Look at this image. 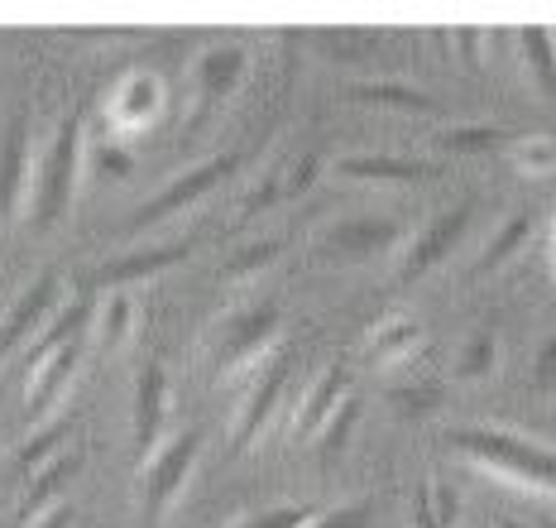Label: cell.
Here are the masks:
<instances>
[{
    "label": "cell",
    "mask_w": 556,
    "mask_h": 528,
    "mask_svg": "<svg viewBox=\"0 0 556 528\" xmlns=\"http://www.w3.org/2000/svg\"><path fill=\"white\" fill-rule=\"evenodd\" d=\"M29 116H15L5 130V144H0V226L20 222L25 216V198H29Z\"/></svg>",
    "instance_id": "5bb4252c"
},
{
    "label": "cell",
    "mask_w": 556,
    "mask_h": 528,
    "mask_svg": "<svg viewBox=\"0 0 556 528\" xmlns=\"http://www.w3.org/2000/svg\"><path fill=\"white\" fill-rule=\"evenodd\" d=\"M351 399V375L341 370V365H327V370L312 380L303 394H298L293 404V418H288V438L293 442H312L321 438V428L331 423V413Z\"/></svg>",
    "instance_id": "4fadbf2b"
},
{
    "label": "cell",
    "mask_w": 556,
    "mask_h": 528,
    "mask_svg": "<svg viewBox=\"0 0 556 528\" xmlns=\"http://www.w3.org/2000/svg\"><path fill=\"white\" fill-rule=\"evenodd\" d=\"M240 168V154H212V159H202L197 168H188V174H178L168 183V188H159L154 198H149L144 206L135 212V222H130V231H149V226H159V222H168V216H178V212H192L197 202H206L216 188L230 178Z\"/></svg>",
    "instance_id": "ba28073f"
},
{
    "label": "cell",
    "mask_w": 556,
    "mask_h": 528,
    "mask_svg": "<svg viewBox=\"0 0 556 528\" xmlns=\"http://www.w3.org/2000/svg\"><path fill=\"white\" fill-rule=\"evenodd\" d=\"M494 528H528V524H518V519H500V524H494Z\"/></svg>",
    "instance_id": "f35d334b"
},
{
    "label": "cell",
    "mask_w": 556,
    "mask_h": 528,
    "mask_svg": "<svg viewBox=\"0 0 556 528\" xmlns=\"http://www.w3.org/2000/svg\"><path fill=\"white\" fill-rule=\"evenodd\" d=\"M427 331L417 323L413 313H389L379 317L375 327H369L365 337V361L375 365V370H399V365H408L417 351H422Z\"/></svg>",
    "instance_id": "e0dca14e"
},
{
    "label": "cell",
    "mask_w": 556,
    "mask_h": 528,
    "mask_svg": "<svg viewBox=\"0 0 556 528\" xmlns=\"http://www.w3.org/2000/svg\"><path fill=\"white\" fill-rule=\"evenodd\" d=\"M288 380H293V355L283 347L254 375H245V394H240L236 413H230V447H236V452H250V447L264 438V428H269L274 413L283 408V399H288Z\"/></svg>",
    "instance_id": "5b68a950"
},
{
    "label": "cell",
    "mask_w": 556,
    "mask_h": 528,
    "mask_svg": "<svg viewBox=\"0 0 556 528\" xmlns=\"http://www.w3.org/2000/svg\"><path fill=\"white\" fill-rule=\"evenodd\" d=\"M446 442L456 456H466L470 466L508 480L514 490L556 500V452L552 447L518 438V432H508V428H456Z\"/></svg>",
    "instance_id": "3957f363"
},
{
    "label": "cell",
    "mask_w": 556,
    "mask_h": 528,
    "mask_svg": "<svg viewBox=\"0 0 556 528\" xmlns=\"http://www.w3.org/2000/svg\"><path fill=\"white\" fill-rule=\"evenodd\" d=\"M408 528H442L432 514V495H427V480L413 490V504H408Z\"/></svg>",
    "instance_id": "e575fe53"
},
{
    "label": "cell",
    "mask_w": 556,
    "mask_h": 528,
    "mask_svg": "<svg viewBox=\"0 0 556 528\" xmlns=\"http://www.w3.org/2000/svg\"><path fill=\"white\" fill-rule=\"evenodd\" d=\"M202 462V428L168 432L154 452L135 470V504L144 514V524H164L173 510L182 504L192 486V470Z\"/></svg>",
    "instance_id": "277c9868"
},
{
    "label": "cell",
    "mask_w": 556,
    "mask_h": 528,
    "mask_svg": "<svg viewBox=\"0 0 556 528\" xmlns=\"http://www.w3.org/2000/svg\"><path fill=\"white\" fill-rule=\"evenodd\" d=\"M500 370V337L490 327H480L466 347L456 351V380L460 385H475V380H490Z\"/></svg>",
    "instance_id": "d4e9b609"
},
{
    "label": "cell",
    "mask_w": 556,
    "mask_h": 528,
    "mask_svg": "<svg viewBox=\"0 0 556 528\" xmlns=\"http://www.w3.org/2000/svg\"><path fill=\"white\" fill-rule=\"evenodd\" d=\"M87 178V135L77 116H63L53 125L43 154L29 168V198H25V222L29 231H53L77 202V188Z\"/></svg>",
    "instance_id": "6da1fadb"
},
{
    "label": "cell",
    "mask_w": 556,
    "mask_h": 528,
    "mask_svg": "<svg viewBox=\"0 0 556 528\" xmlns=\"http://www.w3.org/2000/svg\"><path fill=\"white\" fill-rule=\"evenodd\" d=\"M399 240H403V226L389 222V216H345V222L321 231V250H331L341 260H369V255L399 250Z\"/></svg>",
    "instance_id": "9a60e30c"
},
{
    "label": "cell",
    "mask_w": 556,
    "mask_h": 528,
    "mask_svg": "<svg viewBox=\"0 0 556 528\" xmlns=\"http://www.w3.org/2000/svg\"><path fill=\"white\" fill-rule=\"evenodd\" d=\"M475 222V202H460V206H446L442 216H432V222L417 231L408 246H403V260H399V284H413L422 279V274H432L442 260H451V250L460 246V236L470 231Z\"/></svg>",
    "instance_id": "7c38bea8"
},
{
    "label": "cell",
    "mask_w": 556,
    "mask_h": 528,
    "mask_svg": "<svg viewBox=\"0 0 556 528\" xmlns=\"http://www.w3.org/2000/svg\"><path fill=\"white\" fill-rule=\"evenodd\" d=\"M168 418H173L168 370H164V361H144L135 375V399H130V442H135L139 462L168 438Z\"/></svg>",
    "instance_id": "8fae6325"
},
{
    "label": "cell",
    "mask_w": 556,
    "mask_h": 528,
    "mask_svg": "<svg viewBox=\"0 0 556 528\" xmlns=\"http://www.w3.org/2000/svg\"><path fill=\"white\" fill-rule=\"evenodd\" d=\"M274 202H283V168H274V174H264V183H254L245 202H240V216H264Z\"/></svg>",
    "instance_id": "4dcf8cb0"
},
{
    "label": "cell",
    "mask_w": 556,
    "mask_h": 528,
    "mask_svg": "<svg viewBox=\"0 0 556 528\" xmlns=\"http://www.w3.org/2000/svg\"><path fill=\"white\" fill-rule=\"evenodd\" d=\"M139 327V303L135 293H101L97 307H91V327H87V347H97L101 355H115L121 347H130Z\"/></svg>",
    "instance_id": "d6986e66"
},
{
    "label": "cell",
    "mask_w": 556,
    "mask_h": 528,
    "mask_svg": "<svg viewBox=\"0 0 556 528\" xmlns=\"http://www.w3.org/2000/svg\"><path fill=\"white\" fill-rule=\"evenodd\" d=\"M547 250H552V264H556V212H552V226H547Z\"/></svg>",
    "instance_id": "74e56055"
},
{
    "label": "cell",
    "mask_w": 556,
    "mask_h": 528,
    "mask_svg": "<svg viewBox=\"0 0 556 528\" xmlns=\"http://www.w3.org/2000/svg\"><path fill=\"white\" fill-rule=\"evenodd\" d=\"M538 385L547 389V385H556V341L547 351H542V361H538Z\"/></svg>",
    "instance_id": "d590c367"
},
{
    "label": "cell",
    "mask_w": 556,
    "mask_h": 528,
    "mask_svg": "<svg viewBox=\"0 0 556 528\" xmlns=\"http://www.w3.org/2000/svg\"><path fill=\"white\" fill-rule=\"evenodd\" d=\"M351 101L361 106H384V111H403V116H442V101L427 97L408 83H355Z\"/></svg>",
    "instance_id": "44dd1931"
},
{
    "label": "cell",
    "mask_w": 556,
    "mask_h": 528,
    "mask_svg": "<svg viewBox=\"0 0 556 528\" xmlns=\"http://www.w3.org/2000/svg\"><path fill=\"white\" fill-rule=\"evenodd\" d=\"M164 111H168V87H164V77L149 73V67L125 73L121 83L106 91V101H101V121H106L111 140L149 135L159 121H164Z\"/></svg>",
    "instance_id": "8992f818"
},
{
    "label": "cell",
    "mask_w": 556,
    "mask_h": 528,
    "mask_svg": "<svg viewBox=\"0 0 556 528\" xmlns=\"http://www.w3.org/2000/svg\"><path fill=\"white\" fill-rule=\"evenodd\" d=\"M274 260H278V240H250V246H240L226 264H216V279L222 284H254Z\"/></svg>",
    "instance_id": "4316f807"
},
{
    "label": "cell",
    "mask_w": 556,
    "mask_h": 528,
    "mask_svg": "<svg viewBox=\"0 0 556 528\" xmlns=\"http://www.w3.org/2000/svg\"><path fill=\"white\" fill-rule=\"evenodd\" d=\"M245 73H250V53H245V43L240 39L206 43V49L197 53V63H192V111H188V121L192 125L212 121L216 111H222L226 101L240 91Z\"/></svg>",
    "instance_id": "52a82bcc"
},
{
    "label": "cell",
    "mask_w": 556,
    "mask_h": 528,
    "mask_svg": "<svg viewBox=\"0 0 556 528\" xmlns=\"http://www.w3.org/2000/svg\"><path fill=\"white\" fill-rule=\"evenodd\" d=\"M73 423H77L73 413H58V418H49L43 428H34V438L20 447L15 462H10V466H15V476H20V480H29L39 466H49L53 456H63V442L73 438Z\"/></svg>",
    "instance_id": "7402d4cb"
},
{
    "label": "cell",
    "mask_w": 556,
    "mask_h": 528,
    "mask_svg": "<svg viewBox=\"0 0 556 528\" xmlns=\"http://www.w3.org/2000/svg\"><path fill=\"white\" fill-rule=\"evenodd\" d=\"M336 174L351 183H427L442 168L427 159H403V154H345L336 159Z\"/></svg>",
    "instance_id": "ffe728a7"
},
{
    "label": "cell",
    "mask_w": 556,
    "mask_h": 528,
    "mask_svg": "<svg viewBox=\"0 0 556 528\" xmlns=\"http://www.w3.org/2000/svg\"><path fill=\"white\" fill-rule=\"evenodd\" d=\"M87 174L125 183L135 174V149L125 140H111V135H106V140H97V144H87Z\"/></svg>",
    "instance_id": "f1b7e54d"
},
{
    "label": "cell",
    "mask_w": 556,
    "mask_h": 528,
    "mask_svg": "<svg viewBox=\"0 0 556 528\" xmlns=\"http://www.w3.org/2000/svg\"><path fill=\"white\" fill-rule=\"evenodd\" d=\"M278 347H283V307L278 298H254V303H240L216 317L202 341V355L216 370V380H245Z\"/></svg>",
    "instance_id": "7a4b0ae2"
},
{
    "label": "cell",
    "mask_w": 556,
    "mask_h": 528,
    "mask_svg": "<svg viewBox=\"0 0 556 528\" xmlns=\"http://www.w3.org/2000/svg\"><path fill=\"white\" fill-rule=\"evenodd\" d=\"M528 236H532V216H528V212L508 216V222H504V231L494 236V246L484 250V260H480V264H475V269H470V279H480V274H494V269H504V264H508V260L518 255V250L528 246Z\"/></svg>",
    "instance_id": "83f0119b"
},
{
    "label": "cell",
    "mask_w": 556,
    "mask_h": 528,
    "mask_svg": "<svg viewBox=\"0 0 556 528\" xmlns=\"http://www.w3.org/2000/svg\"><path fill=\"white\" fill-rule=\"evenodd\" d=\"M317 168H321L317 154H303L293 168H283V198H303L312 183H317Z\"/></svg>",
    "instance_id": "d6a6232c"
},
{
    "label": "cell",
    "mask_w": 556,
    "mask_h": 528,
    "mask_svg": "<svg viewBox=\"0 0 556 528\" xmlns=\"http://www.w3.org/2000/svg\"><path fill=\"white\" fill-rule=\"evenodd\" d=\"M460 528H470V524H460Z\"/></svg>",
    "instance_id": "ab89813d"
},
{
    "label": "cell",
    "mask_w": 556,
    "mask_h": 528,
    "mask_svg": "<svg viewBox=\"0 0 556 528\" xmlns=\"http://www.w3.org/2000/svg\"><path fill=\"white\" fill-rule=\"evenodd\" d=\"M504 154L523 178H552L556 174V135H518Z\"/></svg>",
    "instance_id": "484cf974"
},
{
    "label": "cell",
    "mask_w": 556,
    "mask_h": 528,
    "mask_svg": "<svg viewBox=\"0 0 556 528\" xmlns=\"http://www.w3.org/2000/svg\"><path fill=\"white\" fill-rule=\"evenodd\" d=\"M355 413H361V404H355V399H345V404L331 413L327 428H321V438H327L331 447H341V442H345V432H351V423H355Z\"/></svg>",
    "instance_id": "836d02e7"
},
{
    "label": "cell",
    "mask_w": 556,
    "mask_h": 528,
    "mask_svg": "<svg viewBox=\"0 0 556 528\" xmlns=\"http://www.w3.org/2000/svg\"><path fill=\"white\" fill-rule=\"evenodd\" d=\"M312 519H317L312 504H274V510L245 514V519H236L230 528H307Z\"/></svg>",
    "instance_id": "f546056e"
},
{
    "label": "cell",
    "mask_w": 556,
    "mask_h": 528,
    "mask_svg": "<svg viewBox=\"0 0 556 528\" xmlns=\"http://www.w3.org/2000/svg\"><path fill=\"white\" fill-rule=\"evenodd\" d=\"M58 307H63V279H58V269H43L39 279H29L25 289L15 293V303L0 317V361L25 355V347L49 327V317Z\"/></svg>",
    "instance_id": "30bf717a"
},
{
    "label": "cell",
    "mask_w": 556,
    "mask_h": 528,
    "mask_svg": "<svg viewBox=\"0 0 556 528\" xmlns=\"http://www.w3.org/2000/svg\"><path fill=\"white\" fill-rule=\"evenodd\" d=\"M307 528H369V504L355 500V504H341V510H327V514H317Z\"/></svg>",
    "instance_id": "1f68e13d"
},
{
    "label": "cell",
    "mask_w": 556,
    "mask_h": 528,
    "mask_svg": "<svg viewBox=\"0 0 556 528\" xmlns=\"http://www.w3.org/2000/svg\"><path fill=\"white\" fill-rule=\"evenodd\" d=\"M518 49H523V73H528V83L542 91V97L556 106V34L552 29H542V25H532L518 34Z\"/></svg>",
    "instance_id": "603a6c76"
},
{
    "label": "cell",
    "mask_w": 556,
    "mask_h": 528,
    "mask_svg": "<svg viewBox=\"0 0 556 528\" xmlns=\"http://www.w3.org/2000/svg\"><path fill=\"white\" fill-rule=\"evenodd\" d=\"M67 524H73V510H67V504H58V510H49L43 519H34L29 528H67Z\"/></svg>",
    "instance_id": "8d00e7d4"
},
{
    "label": "cell",
    "mask_w": 556,
    "mask_h": 528,
    "mask_svg": "<svg viewBox=\"0 0 556 528\" xmlns=\"http://www.w3.org/2000/svg\"><path fill=\"white\" fill-rule=\"evenodd\" d=\"M188 260V246H178V240H168V246H144V250H130V255L121 260H106L97 269V289L101 293H135V284H149L159 279L164 269Z\"/></svg>",
    "instance_id": "2e32d148"
},
{
    "label": "cell",
    "mask_w": 556,
    "mask_h": 528,
    "mask_svg": "<svg viewBox=\"0 0 556 528\" xmlns=\"http://www.w3.org/2000/svg\"><path fill=\"white\" fill-rule=\"evenodd\" d=\"M77 466H83V452H63V456H53L49 466L34 470V476L25 480L20 510H15L20 528H29L34 519H43L49 510H58V504H63V490H67V480L77 476Z\"/></svg>",
    "instance_id": "ac0fdd59"
},
{
    "label": "cell",
    "mask_w": 556,
    "mask_h": 528,
    "mask_svg": "<svg viewBox=\"0 0 556 528\" xmlns=\"http://www.w3.org/2000/svg\"><path fill=\"white\" fill-rule=\"evenodd\" d=\"M83 361H87V337L67 341V347H58V351L43 355V361L29 365V375H25L29 428H43L49 418H58V408L67 404V394H73L77 375H83Z\"/></svg>",
    "instance_id": "9c48e42d"
},
{
    "label": "cell",
    "mask_w": 556,
    "mask_h": 528,
    "mask_svg": "<svg viewBox=\"0 0 556 528\" xmlns=\"http://www.w3.org/2000/svg\"><path fill=\"white\" fill-rule=\"evenodd\" d=\"M518 135L504 130V125H451V130L437 135V144L446 154H490V149H508Z\"/></svg>",
    "instance_id": "cb8c5ba5"
}]
</instances>
